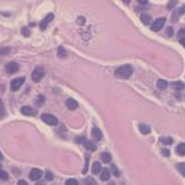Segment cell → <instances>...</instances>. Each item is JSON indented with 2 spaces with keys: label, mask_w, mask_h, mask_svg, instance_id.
I'll use <instances>...</instances> for the list:
<instances>
[{
  "label": "cell",
  "mask_w": 185,
  "mask_h": 185,
  "mask_svg": "<svg viewBox=\"0 0 185 185\" xmlns=\"http://www.w3.org/2000/svg\"><path fill=\"white\" fill-rule=\"evenodd\" d=\"M172 28H168V29H167V36H169V37H172V34H174V32H172Z\"/></svg>",
  "instance_id": "cell-35"
},
{
  "label": "cell",
  "mask_w": 185,
  "mask_h": 185,
  "mask_svg": "<svg viewBox=\"0 0 185 185\" xmlns=\"http://www.w3.org/2000/svg\"><path fill=\"white\" fill-rule=\"evenodd\" d=\"M36 185H43V184H42V183H37Z\"/></svg>",
  "instance_id": "cell-44"
},
{
  "label": "cell",
  "mask_w": 185,
  "mask_h": 185,
  "mask_svg": "<svg viewBox=\"0 0 185 185\" xmlns=\"http://www.w3.org/2000/svg\"><path fill=\"white\" fill-rule=\"evenodd\" d=\"M65 185H78V181L74 178H69L65 182Z\"/></svg>",
  "instance_id": "cell-28"
},
{
  "label": "cell",
  "mask_w": 185,
  "mask_h": 185,
  "mask_svg": "<svg viewBox=\"0 0 185 185\" xmlns=\"http://www.w3.org/2000/svg\"><path fill=\"white\" fill-rule=\"evenodd\" d=\"M78 23H79L80 25H82V24L85 23V18H83V17H79V18H78Z\"/></svg>",
  "instance_id": "cell-37"
},
{
  "label": "cell",
  "mask_w": 185,
  "mask_h": 185,
  "mask_svg": "<svg viewBox=\"0 0 185 185\" xmlns=\"http://www.w3.org/2000/svg\"><path fill=\"white\" fill-rule=\"evenodd\" d=\"M9 52H10V48H8V47H6V48H0V56H1V55H7Z\"/></svg>",
  "instance_id": "cell-29"
},
{
  "label": "cell",
  "mask_w": 185,
  "mask_h": 185,
  "mask_svg": "<svg viewBox=\"0 0 185 185\" xmlns=\"http://www.w3.org/2000/svg\"><path fill=\"white\" fill-rule=\"evenodd\" d=\"M138 2H139V3H143V5H144V3H148V1H141V0H139Z\"/></svg>",
  "instance_id": "cell-43"
},
{
  "label": "cell",
  "mask_w": 185,
  "mask_h": 185,
  "mask_svg": "<svg viewBox=\"0 0 185 185\" xmlns=\"http://www.w3.org/2000/svg\"><path fill=\"white\" fill-rule=\"evenodd\" d=\"M165 23H166V18H165V17L157 18V20H155L154 22L152 23V25H151V30L154 31V32H158V31H160V29H162V28H163Z\"/></svg>",
  "instance_id": "cell-4"
},
{
  "label": "cell",
  "mask_w": 185,
  "mask_h": 185,
  "mask_svg": "<svg viewBox=\"0 0 185 185\" xmlns=\"http://www.w3.org/2000/svg\"><path fill=\"white\" fill-rule=\"evenodd\" d=\"M183 14H185V5H184V6L181 7V8H178V9H177V10H175V13L172 14V21L178 20L179 16H181V15H183Z\"/></svg>",
  "instance_id": "cell-11"
},
{
  "label": "cell",
  "mask_w": 185,
  "mask_h": 185,
  "mask_svg": "<svg viewBox=\"0 0 185 185\" xmlns=\"http://www.w3.org/2000/svg\"><path fill=\"white\" fill-rule=\"evenodd\" d=\"M132 74V68L129 64L120 66V68H118L116 70V77H118L120 79H128Z\"/></svg>",
  "instance_id": "cell-1"
},
{
  "label": "cell",
  "mask_w": 185,
  "mask_h": 185,
  "mask_svg": "<svg viewBox=\"0 0 185 185\" xmlns=\"http://www.w3.org/2000/svg\"><path fill=\"white\" fill-rule=\"evenodd\" d=\"M17 185H29L25 181H23V179H21V181H18V183H17Z\"/></svg>",
  "instance_id": "cell-38"
},
{
  "label": "cell",
  "mask_w": 185,
  "mask_h": 185,
  "mask_svg": "<svg viewBox=\"0 0 185 185\" xmlns=\"http://www.w3.org/2000/svg\"><path fill=\"white\" fill-rule=\"evenodd\" d=\"M101 170H102V166H101V162L95 161L94 163H92V172L94 174V175H97V174H98Z\"/></svg>",
  "instance_id": "cell-12"
},
{
  "label": "cell",
  "mask_w": 185,
  "mask_h": 185,
  "mask_svg": "<svg viewBox=\"0 0 185 185\" xmlns=\"http://www.w3.org/2000/svg\"><path fill=\"white\" fill-rule=\"evenodd\" d=\"M2 159H3V155H2V153L0 152V166H1V161H2Z\"/></svg>",
  "instance_id": "cell-42"
},
{
  "label": "cell",
  "mask_w": 185,
  "mask_h": 185,
  "mask_svg": "<svg viewBox=\"0 0 185 185\" xmlns=\"http://www.w3.org/2000/svg\"><path fill=\"white\" fill-rule=\"evenodd\" d=\"M57 55H58V57H61V58H64V57H66L68 53H66V50L64 49L62 46H61V47H58V50H57Z\"/></svg>",
  "instance_id": "cell-22"
},
{
  "label": "cell",
  "mask_w": 185,
  "mask_h": 185,
  "mask_svg": "<svg viewBox=\"0 0 185 185\" xmlns=\"http://www.w3.org/2000/svg\"><path fill=\"white\" fill-rule=\"evenodd\" d=\"M92 137L96 139V141H99V139H102V137H103L102 132H101L98 128H92Z\"/></svg>",
  "instance_id": "cell-14"
},
{
  "label": "cell",
  "mask_w": 185,
  "mask_h": 185,
  "mask_svg": "<svg viewBox=\"0 0 185 185\" xmlns=\"http://www.w3.org/2000/svg\"><path fill=\"white\" fill-rule=\"evenodd\" d=\"M41 120L50 126H56L58 123V120H57L56 117H54L53 114H49V113H43L41 116Z\"/></svg>",
  "instance_id": "cell-3"
},
{
  "label": "cell",
  "mask_w": 185,
  "mask_h": 185,
  "mask_svg": "<svg viewBox=\"0 0 185 185\" xmlns=\"http://www.w3.org/2000/svg\"><path fill=\"white\" fill-rule=\"evenodd\" d=\"M176 153L178 155H185V143H181L176 148Z\"/></svg>",
  "instance_id": "cell-19"
},
{
  "label": "cell",
  "mask_w": 185,
  "mask_h": 185,
  "mask_svg": "<svg viewBox=\"0 0 185 185\" xmlns=\"http://www.w3.org/2000/svg\"><path fill=\"white\" fill-rule=\"evenodd\" d=\"M88 165H89V157H87V155H86V163H85V168H83V170H82V174H86V172H87Z\"/></svg>",
  "instance_id": "cell-30"
},
{
  "label": "cell",
  "mask_w": 185,
  "mask_h": 185,
  "mask_svg": "<svg viewBox=\"0 0 185 185\" xmlns=\"http://www.w3.org/2000/svg\"><path fill=\"white\" fill-rule=\"evenodd\" d=\"M138 128H139V130H141V132L144 134V135H148V134H150V132H151V128H150L148 125H144V123L138 125Z\"/></svg>",
  "instance_id": "cell-18"
},
{
  "label": "cell",
  "mask_w": 185,
  "mask_h": 185,
  "mask_svg": "<svg viewBox=\"0 0 185 185\" xmlns=\"http://www.w3.org/2000/svg\"><path fill=\"white\" fill-rule=\"evenodd\" d=\"M179 42H181V45H183V47L185 48V38H182V39L179 40Z\"/></svg>",
  "instance_id": "cell-41"
},
{
  "label": "cell",
  "mask_w": 185,
  "mask_h": 185,
  "mask_svg": "<svg viewBox=\"0 0 185 185\" xmlns=\"http://www.w3.org/2000/svg\"><path fill=\"white\" fill-rule=\"evenodd\" d=\"M43 76H45V70L42 68H40V66H38V68H36V69L33 70L32 74H31L32 80L34 82H39L40 80L43 78Z\"/></svg>",
  "instance_id": "cell-2"
},
{
  "label": "cell",
  "mask_w": 185,
  "mask_h": 185,
  "mask_svg": "<svg viewBox=\"0 0 185 185\" xmlns=\"http://www.w3.org/2000/svg\"><path fill=\"white\" fill-rule=\"evenodd\" d=\"M42 177V172L38 168H33L30 172V178L32 181H39Z\"/></svg>",
  "instance_id": "cell-8"
},
{
  "label": "cell",
  "mask_w": 185,
  "mask_h": 185,
  "mask_svg": "<svg viewBox=\"0 0 185 185\" xmlns=\"http://www.w3.org/2000/svg\"><path fill=\"white\" fill-rule=\"evenodd\" d=\"M83 145H85V148H86L87 150H89V151H96V144L92 141H85V143H83Z\"/></svg>",
  "instance_id": "cell-15"
},
{
  "label": "cell",
  "mask_w": 185,
  "mask_h": 185,
  "mask_svg": "<svg viewBox=\"0 0 185 185\" xmlns=\"http://www.w3.org/2000/svg\"><path fill=\"white\" fill-rule=\"evenodd\" d=\"M46 178L48 179V181H52V179L54 178L53 174H52L50 172H46Z\"/></svg>",
  "instance_id": "cell-33"
},
{
  "label": "cell",
  "mask_w": 185,
  "mask_h": 185,
  "mask_svg": "<svg viewBox=\"0 0 185 185\" xmlns=\"http://www.w3.org/2000/svg\"><path fill=\"white\" fill-rule=\"evenodd\" d=\"M161 153H162V155H165V157H169V155H170V152H169V150H167V149L162 150Z\"/></svg>",
  "instance_id": "cell-34"
},
{
  "label": "cell",
  "mask_w": 185,
  "mask_h": 185,
  "mask_svg": "<svg viewBox=\"0 0 185 185\" xmlns=\"http://www.w3.org/2000/svg\"><path fill=\"white\" fill-rule=\"evenodd\" d=\"M53 18H54V15L53 14H48L45 18H43L41 22H40V30L41 31H45L46 30V28H47V25L53 21Z\"/></svg>",
  "instance_id": "cell-6"
},
{
  "label": "cell",
  "mask_w": 185,
  "mask_h": 185,
  "mask_svg": "<svg viewBox=\"0 0 185 185\" xmlns=\"http://www.w3.org/2000/svg\"><path fill=\"white\" fill-rule=\"evenodd\" d=\"M177 3V1H170L169 2V5H168V8H172V7H174Z\"/></svg>",
  "instance_id": "cell-39"
},
{
  "label": "cell",
  "mask_w": 185,
  "mask_h": 185,
  "mask_svg": "<svg viewBox=\"0 0 185 185\" xmlns=\"http://www.w3.org/2000/svg\"><path fill=\"white\" fill-rule=\"evenodd\" d=\"M85 184L86 185H97V183H96V181L92 177H86L85 178Z\"/></svg>",
  "instance_id": "cell-25"
},
{
  "label": "cell",
  "mask_w": 185,
  "mask_h": 185,
  "mask_svg": "<svg viewBox=\"0 0 185 185\" xmlns=\"http://www.w3.org/2000/svg\"><path fill=\"white\" fill-rule=\"evenodd\" d=\"M83 141H86V139L83 138V137H79V138H76V142L79 143V144H80V143H85Z\"/></svg>",
  "instance_id": "cell-36"
},
{
  "label": "cell",
  "mask_w": 185,
  "mask_h": 185,
  "mask_svg": "<svg viewBox=\"0 0 185 185\" xmlns=\"http://www.w3.org/2000/svg\"><path fill=\"white\" fill-rule=\"evenodd\" d=\"M172 87L175 90H183L185 89V83L182 81H175V82L172 83Z\"/></svg>",
  "instance_id": "cell-16"
},
{
  "label": "cell",
  "mask_w": 185,
  "mask_h": 185,
  "mask_svg": "<svg viewBox=\"0 0 185 185\" xmlns=\"http://www.w3.org/2000/svg\"><path fill=\"white\" fill-rule=\"evenodd\" d=\"M110 178V170L108 168H104L101 172V181H109Z\"/></svg>",
  "instance_id": "cell-17"
},
{
  "label": "cell",
  "mask_w": 185,
  "mask_h": 185,
  "mask_svg": "<svg viewBox=\"0 0 185 185\" xmlns=\"http://www.w3.org/2000/svg\"><path fill=\"white\" fill-rule=\"evenodd\" d=\"M66 108L69 110H71V111H73V110H76L78 108V102L73 98L66 99Z\"/></svg>",
  "instance_id": "cell-10"
},
{
  "label": "cell",
  "mask_w": 185,
  "mask_h": 185,
  "mask_svg": "<svg viewBox=\"0 0 185 185\" xmlns=\"http://www.w3.org/2000/svg\"><path fill=\"white\" fill-rule=\"evenodd\" d=\"M25 81V78L24 77H21V78H16V79L12 80V82H10V89L13 90V92H16L21 88V86L24 83Z\"/></svg>",
  "instance_id": "cell-5"
},
{
  "label": "cell",
  "mask_w": 185,
  "mask_h": 185,
  "mask_svg": "<svg viewBox=\"0 0 185 185\" xmlns=\"http://www.w3.org/2000/svg\"><path fill=\"white\" fill-rule=\"evenodd\" d=\"M141 21L143 22V24H145V25H149V24L151 23L152 18H151V15H149L148 13H143L142 15H141Z\"/></svg>",
  "instance_id": "cell-13"
},
{
  "label": "cell",
  "mask_w": 185,
  "mask_h": 185,
  "mask_svg": "<svg viewBox=\"0 0 185 185\" xmlns=\"http://www.w3.org/2000/svg\"><path fill=\"white\" fill-rule=\"evenodd\" d=\"M111 172H112V174H113L114 176H116V177H118V176L120 175L119 170H118V168H117V167H116L114 165L111 166Z\"/></svg>",
  "instance_id": "cell-27"
},
{
  "label": "cell",
  "mask_w": 185,
  "mask_h": 185,
  "mask_svg": "<svg viewBox=\"0 0 185 185\" xmlns=\"http://www.w3.org/2000/svg\"><path fill=\"white\" fill-rule=\"evenodd\" d=\"M21 112L23 113L24 116H29V117H32L36 114V111H34L31 106H23V108L21 109Z\"/></svg>",
  "instance_id": "cell-9"
},
{
  "label": "cell",
  "mask_w": 185,
  "mask_h": 185,
  "mask_svg": "<svg viewBox=\"0 0 185 185\" xmlns=\"http://www.w3.org/2000/svg\"><path fill=\"white\" fill-rule=\"evenodd\" d=\"M43 101H45V98H43V96H41L40 95L39 97H38V99H37V105H42V103H43Z\"/></svg>",
  "instance_id": "cell-31"
},
{
  "label": "cell",
  "mask_w": 185,
  "mask_h": 185,
  "mask_svg": "<svg viewBox=\"0 0 185 185\" xmlns=\"http://www.w3.org/2000/svg\"><path fill=\"white\" fill-rule=\"evenodd\" d=\"M18 64L15 62H9L8 64L6 65V71L7 73H9V74H14L15 72H17L18 71Z\"/></svg>",
  "instance_id": "cell-7"
},
{
  "label": "cell",
  "mask_w": 185,
  "mask_h": 185,
  "mask_svg": "<svg viewBox=\"0 0 185 185\" xmlns=\"http://www.w3.org/2000/svg\"><path fill=\"white\" fill-rule=\"evenodd\" d=\"M22 32H23L24 33V34H25V36H29V34H30V33H29V32H28V29H27V28H24V29H23V30H22Z\"/></svg>",
  "instance_id": "cell-40"
},
{
  "label": "cell",
  "mask_w": 185,
  "mask_h": 185,
  "mask_svg": "<svg viewBox=\"0 0 185 185\" xmlns=\"http://www.w3.org/2000/svg\"><path fill=\"white\" fill-rule=\"evenodd\" d=\"M0 179L1 181H8V174L5 170H0Z\"/></svg>",
  "instance_id": "cell-26"
},
{
  "label": "cell",
  "mask_w": 185,
  "mask_h": 185,
  "mask_svg": "<svg viewBox=\"0 0 185 185\" xmlns=\"http://www.w3.org/2000/svg\"><path fill=\"white\" fill-rule=\"evenodd\" d=\"M101 159H102V161L104 162V163H109V162L111 161V154L108 152H103L102 154H101Z\"/></svg>",
  "instance_id": "cell-20"
},
{
  "label": "cell",
  "mask_w": 185,
  "mask_h": 185,
  "mask_svg": "<svg viewBox=\"0 0 185 185\" xmlns=\"http://www.w3.org/2000/svg\"><path fill=\"white\" fill-rule=\"evenodd\" d=\"M160 141H161V143L166 144V145H170V144H172V137H161V138H160Z\"/></svg>",
  "instance_id": "cell-24"
},
{
  "label": "cell",
  "mask_w": 185,
  "mask_h": 185,
  "mask_svg": "<svg viewBox=\"0 0 185 185\" xmlns=\"http://www.w3.org/2000/svg\"><path fill=\"white\" fill-rule=\"evenodd\" d=\"M177 170H178L181 174H182V176H184L185 177V163L184 162H181V163H177Z\"/></svg>",
  "instance_id": "cell-23"
},
{
  "label": "cell",
  "mask_w": 185,
  "mask_h": 185,
  "mask_svg": "<svg viewBox=\"0 0 185 185\" xmlns=\"http://www.w3.org/2000/svg\"><path fill=\"white\" fill-rule=\"evenodd\" d=\"M157 86H158L159 89L163 90V89H166V88H167V86H168V82H167L166 80H163V79H160V80H158Z\"/></svg>",
  "instance_id": "cell-21"
},
{
  "label": "cell",
  "mask_w": 185,
  "mask_h": 185,
  "mask_svg": "<svg viewBox=\"0 0 185 185\" xmlns=\"http://www.w3.org/2000/svg\"><path fill=\"white\" fill-rule=\"evenodd\" d=\"M3 113H5V111H3V104L1 102V99H0V118L3 117Z\"/></svg>",
  "instance_id": "cell-32"
}]
</instances>
